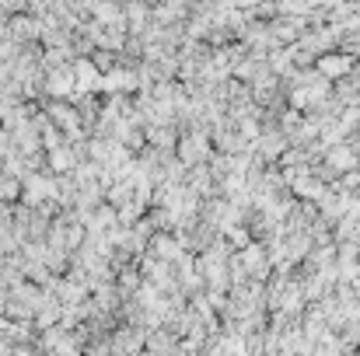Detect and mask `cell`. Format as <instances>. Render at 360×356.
<instances>
[{"label":"cell","mask_w":360,"mask_h":356,"mask_svg":"<svg viewBox=\"0 0 360 356\" xmlns=\"http://www.w3.org/2000/svg\"><path fill=\"white\" fill-rule=\"evenodd\" d=\"M329 164H333L336 171H350V168L357 164V157H354L350 147H333V150H329Z\"/></svg>","instance_id":"obj_6"},{"label":"cell","mask_w":360,"mask_h":356,"mask_svg":"<svg viewBox=\"0 0 360 356\" xmlns=\"http://www.w3.org/2000/svg\"><path fill=\"white\" fill-rule=\"evenodd\" d=\"M7 35H14L18 42H35V39H42V18H28V14H14L11 21H7Z\"/></svg>","instance_id":"obj_3"},{"label":"cell","mask_w":360,"mask_h":356,"mask_svg":"<svg viewBox=\"0 0 360 356\" xmlns=\"http://www.w3.org/2000/svg\"><path fill=\"white\" fill-rule=\"evenodd\" d=\"M203 154H207V136L203 133H189L186 140H179V161L196 164Z\"/></svg>","instance_id":"obj_4"},{"label":"cell","mask_w":360,"mask_h":356,"mask_svg":"<svg viewBox=\"0 0 360 356\" xmlns=\"http://www.w3.org/2000/svg\"><path fill=\"white\" fill-rule=\"evenodd\" d=\"M241 262L252 269V276H266V255L259 251V244H248L245 255H241Z\"/></svg>","instance_id":"obj_7"},{"label":"cell","mask_w":360,"mask_h":356,"mask_svg":"<svg viewBox=\"0 0 360 356\" xmlns=\"http://www.w3.org/2000/svg\"><path fill=\"white\" fill-rule=\"evenodd\" d=\"M150 244H154V255H158V258H165V262L179 258V244H175V241H172L168 235H158L154 241H150Z\"/></svg>","instance_id":"obj_8"},{"label":"cell","mask_w":360,"mask_h":356,"mask_svg":"<svg viewBox=\"0 0 360 356\" xmlns=\"http://www.w3.org/2000/svg\"><path fill=\"white\" fill-rule=\"evenodd\" d=\"M74 74H77V98L81 95H95V91H102V67L91 60V56H77L74 60Z\"/></svg>","instance_id":"obj_1"},{"label":"cell","mask_w":360,"mask_h":356,"mask_svg":"<svg viewBox=\"0 0 360 356\" xmlns=\"http://www.w3.org/2000/svg\"><path fill=\"white\" fill-rule=\"evenodd\" d=\"M319 70L333 81V77H340V74L350 70V60H347V56H326V60H319Z\"/></svg>","instance_id":"obj_5"},{"label":"cell","mask_w":360,"mask_h":356,"mask_svg":"<svg viewBox=\"0 0 360 356\" xmlns=\"http://www.w3.org/2000/svg\"><path fill=\"white\" fill-rule=\"evenodd\" d=\"M120 283H122V290H136V286H140V276H136L133 269H122V272H120Z\"/></svg>","instance_id":"obj_9"},{"label":"cell","mask_w":360,"mask_h":356,"mask_svg":"<svg viewBox=\"0 0 360 356\" xmlns=\"http://www.w3.org/2000/svg\"><path fill=\"white\" fill-rule=\"evenodd\" d=\"M46 95H49V98H70V95H77L74 63L56 67V70H46Z\"/></svg>","instance_id":"obj_2"}]
</instances>
